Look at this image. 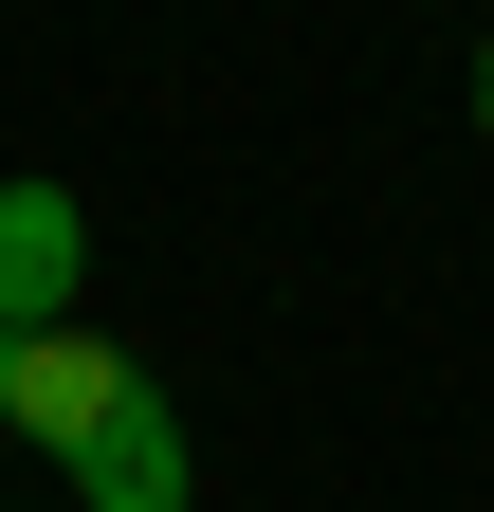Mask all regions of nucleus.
<instances>
[{"mask_svg": "<svg viewBox=\"0 0 494 512\" xmlns=\"http://www.w3.org/2000/svg\"><path fill=\"white\" fill-rule=\"evenodd\" d=\"M129 348H92V330H0V439H55V458H92L110 403H129Z\"/></svg>", "mask_w": 494, "mask_h": 512, "instance_id": "f257e3e1", "label": "nucleus"}, {"mask_svg": "<svg viewBox=\"0 0 494 512\" xmlns=\"http://www.w3.org/2000/svg\"><path fill=\"white\" fill-rule=\"evenodd\" d=\"M0 330H74V202L0 183Z\"/></svg>", "mask_w": 494, "mask_h": 512, "instance_id": "f03ea898", "label": "nucleus"}, {"mask_svg": "<svg viewBox=\"0 0 494 512\" xmlns=\"http://www.w3.org/2000/svg\"><path fill=\"white\" fill-rule=\"evenodd\" d=\"M74 494H92V512H183V421H165V384L110 403V439L74 458Z\"/></svg>", "mask_w": 494, "mask_h": 512, "instance_id": "7ed1b4c3", "label": "nucleus"}, {"mask_svg": "<svg viewBox=\"0 0 494 512\" xmlns=\"http://www.w3.org/2000/svg\"><path fill=\"white\" fill-rule=\"evenodd\" d=\"M476 128H494V55H476Z\"/></svg>", "mask_w": 494, "mask_h": 512, "instance_id": "20e7f679", "label": "nucleus"}]
</instances>
